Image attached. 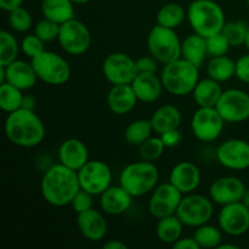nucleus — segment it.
<instances>
[{
  "label": "nucleus",
  "mask_w": 249,
  "mask_h": 249,
  "mask_svg": "<svg viewBox=\"0 0 249 249\" xmlns=\"http://www.w3.org/2000/svg\"><path fill=\"white\" fill-rule=\"evenodd\" d=\"M80 190L78 172L58 162L44 173L40 191L44 201L53 207L71 206L73 197Z\"/></svg>",
  "instance_id": "f257e3e1"
},
{
  "label": "nucleus",
  "mask_w": 249,
  "mask_h": 249,
  "mask_svg": "<svg viewBox=\"0 0 249 249\" xmlns=\"http://www.w3.org/2000/svg\"><path fill=\"white\" fill-rule=\"evenodd\" d=\"M4 131L10 142L22 148L36 147L45 139V125L40 117L26 108L7 114Z\"/></svg>",
  "instance_id": "f03ea898"
},
{
  "label": "nucleus",
  "mask_w": 249,
  "mask_h": 249,
  "mask_svg": "<svg viewBox=\"0 0 249 249\" xmlns=\"http://www.w3.org/2000/svg\"><path fill=\"white\" fill-rule=\"evenodd\" d=\"M186 18L192 31L203 38L220 33L226 23L223 7L213 0H194L186 10Z\"/></svg>",
  "instance_id": "7ed1b4c3"
},
{
  "label": "nucleus",
  "mask_w": 249,
  "mask_h": 249,
  "mask_svg": "<svg viewBox=\"0 0 249 249\" xmlns=\"http://www.w3.org/2000/svg\"><path fill=\"white\" fill-rule=\"evenodd\" d=\"M199 67L180 57L167 63L160 73L165 91L174 96L192 94L199 80Z\"/></svg>",
  "instance_id": "20e7f679"
},
{
  "label": "nucleus",
  "mask_w": 249,
  "mask_h": 249,
  "mask_svg": "<svg viewBox=\"0 0 249 249\" xmlns=\"http://www.w3.org/2000/svg\"><path fill=\"white\" fill-rule=\"evenodd\" d=\"M160 172L153 162L141 160L130 163L122 170L119 184L133 197H142L157 187Z\"/></svg>",
  "instance_id": "39448f33"
},
{
  "label": "nucleus",
  "mask_w": 249,
  "mask_h": 249,
  "mask_svg": "<svg viewBox=\"0 0 249 249\" xmlns=\"http://www.w3.org/2000/svg\"><path fill=\"white\" fill-rule=\"evenodd\" d=\"M147 49L160 63L167 65L181 57V40L175 29L156 24L147 36Z\"/></svg>",
  "instance_id": "423d86ee"
},
{
  "label": "nucleus",
  "mask_w": 249,
  "mask_h": 249,
  "mask_svg": "<svg viewBox=\"0 0 249 249\" xmlns=\"http://www.w3.org/2000/svg\"><path fill=\"white\" fill-rule=\"evenodd\" d=\"M39 80L49 85H63L71 78V66L55 51L44 50L31 60Z\"/></svg>",
  "instance_id": "0eeeda50"
},
{
  "label": "nucleus",
  "mask_w": 249,
  "mask_h": 249,
  "mask_svg": "<svg viewBox=\"0 0 249 249\" xmlns=\"http://www.w3.org/2000/svg\"><path fill=\"white\" fill-rule=\"evenodd\" d=\"M214 202L211 197L198 194L184 195L180 206L177 211L178 218L187 228H198L208 224L214 214Z\"/></svg>",
  "instance_id": "6e6552de"
},
{
  "label": "nucleus",
  "mask_w": 249,
  "mask_h": 249,
  "mask_svg": "<svg viewBox=\"0 0 249 249\" xmlns=\"http://www.w3.org/2000/svg\"><path fill=\"white\" fill-rule=\"evenodd\" d=\"M61 48L68 55H84L91 46V33L84 22L74 18L61 24L57 38Z\"/></svg>",
  "instance_id": "1a4fd4ad"
},
{
  "label": "nucleus",
  "mask_w": 249,
  "mask_h": 249,
  "mask_svg": "<svg viewBox=\"0 0 249 249\" xmlns=\"http://www.w3.org/2000/svg\"><path fill=\"white\" fill-rule=\"evenodd\" d=\"M225 123L215 107H198L191 118V129L197 140L213 142L220 138Z\"/></svg>",
  "instance_id": "9d476101"
},
{
  "label": "nucleus",
  "mask_w": 249,
  "mask_h": 249,
  "mask_svg": "<svg viewBox=\"0 0 249 249\" xmlns=\"http://www.w3.org/2000/svg\"><path fill=\"white\" fill-rule=\"evenodd\" d=\"M136 60L125 53H112L102 62V74L112 85L131 84L138 75Z\"/></svg>",
  "instance_id": "9b49d317"
},
{
  "label": "nucleus",
  "mask_w": 249,
  "mask_h": 249,
  "mask_svg": "<svg viewBox=\"0 0 249 249\" xmlns=\"http://www.w3.org/2000/svg\"><path fill=\"white\" fill-rule=\"evenodd\" d=\"M80 189L94 196H100L112 185L111 168L102 160H90L78 170Z\"/></svg>",
  "instance_id": "f8f14e48"
},
{
  "label": "nucleus",
  "mask_w": 249,
  "mask_h": 249,
  "mask_svg": "<svg viewBox=\"0 0 249 249\" xmlns=\"http://www.w3.org/2000/svg\"><path fill=\"white\" fill-rule=\"evenodd\" d=\"M184 194L174 186L172 182L157 185L151 192L148 201V212L153 218L162 219L177 214Z\"/></svg>",
  "instance_id": "ddd939ff"
},
{
  "label": "nucleus",
  "mask_w": 249,
  "mask_h": 249,
  "mask_svg": "<svg viewBox=\"0 0 249 249\" xmlns=\"http://www.w3.org/2000/svg\"><path fill=\"white\" fill-rule=\"evenodd\" d=\"M215 108L226 123H242L249 119V94L240 89L224 90Z\"/></svg>",
  "instance_id": "4468645a"
},
{
  "label": "nucleus",
  "mask_w": 249,
  "mask_h": 249,
  "mask_svg": "<svg viewBox=\"0 0 249 249\" xmlns=\"http://www.w3.org/2000/svg\"><path fill=\"white\" fill-rule=\"evenodd\" d=\"M219 228L229 236L245 235L249 231V208L242 201L221 207L218 216Z\"/></svg>",
  "instance_id": "2eb2a0df"
},
{
  "label": "nucleus",
  "mask_w": 249,
  "mask_h": 249,
  "mask_svg": "<svg viewBox=\"0 0 249 249\" xmlns=\"http://www.w3.org/2000/svg\"><path fill=\"white\" fill-rule=\"evenodd\" d=\"M216 160L223 167L231 170L249 168V142L242 139L225 140L216 150Z\"/></svg>",
  "instance_id": "dca6fc26"
},
{
  "label": "nucleus",
  "mask_w": 249,
  "mask_h": 249,
  "mask_svg": "<svg viewBox=\"0 0 249 249\" xmlns=\"http://www.w3.org/2000/svg\"><path fill=\"white\" fill-rule=\"evenodd\" d=\"M247 186L237 177H221L212 182L209 187V197L219 206L236 203L242 201Z\"/></svg>",
  "instance_id": "f3484780"
},
{
  "label": "nucleus",
  "mask_w": 249,
  "mask_h": 249,
  "mask_svg": "<svg viewBox=\"0 0 249 249\" xmlns=\"http://www.w3.org/2000/svg\"><path fill=\"white\" fill-rule=\"evenodd\" d=\"M38 79L32 62L15 60L5 67L0 66V84L9 83L21 89L22 91H27L34 88Z\"/></svg>",
  "instance_id": "a211bd4d"
},
{
  "label": "nucleus",
  "mask_w": 249,
  "mask_h": 249,
  "mask_svg": "<svg viewBox=\"0 0 249 249\" xmlns=\"http://www.w3.org/2000/svg\"><path fill=\"white\" fill-rule=\"evenodd\" d=\"M104 214L95 208L77 214V226L83 237L91 242H99L106 237L108 225Z\"/></svg>",
  "instance_id": "6ab92c4d"
},
{
  "label": "nucleus",
  "mask_w": 249,
  "mask_h": 249,
  "mask_svg": "<svg viewBox=\"0 0 249 249\" xmlns=\"http://www.w3.org/2000/svg\"><path fill=\"white\" fill-rule=\"evenodd\" d=\"M201 170L195 163L179 162L173 167L169 174V182L184 195L191 194L201 184Z\"/></svg>",
  "instance_id": "aec40b11"
},
{
  "label": "nucleus",
  "mask_w": 249,
  "mask_h": 249,
  "mask_svg": "<svg viewBox=\"0 0 249 249\" xmlns=\"http://www.w3.org/2000/svg\"><path fill=\"white\" fill-rule=\"evenodd\" d=\"M134 197L122 186H109L100 195V208L107 215H121L131 207Z\"/></svg>",
  "instance_id": "412c9836"
},
{
  "label": "nucleus",
  "mask_w": 249,
  "mask_h": 249,
  "mask_svg": "<svg viewBox=\"0 0 249 249\" xmlns=\"http://www.w3.org/2000/svg\"><path fill=\"white\" fill-rule=\"evenodd\" d=\"M58 160L71 169L78 170L89 162V150L82 140L75 138L67 139L58 147Z\"/></svg>",
  "instance_id": "4be33fe9"
},
{
  "label": "nucleus",
  "mask_w": 249,
  "mask_h": 249,
  "mask_svg": "<svg viewBox=\"0 0 249 249\" xmlns=\"http://www.w3.org/2000/svg\"><path fill=\"white\" fill-rule=\"evenodd\" d=\"M138 101L131 84L112 85L107 94V106L117 116H124L133 111Z\"/></svg>",
  "instance_id": "5701e85b"
},
{
  "label": "nucleus",
  "mask_w": 249,
  "mask_h": 249,
  "mask_svg": "<svg viewBox=\"0 0 249 249\" xmlns=\"http://www.w3.org/2000/svg\"><path fill=\"white\" fill-rule=\"evenodd\" d=\"M131 88L139 101L145 104L157 101L164 89L162 79L160 77H157L156 73H138L131 83Z\"/></svg>",
  "instance_id": "b1692460"
},
{
  "label": "nucleus",
  "mask_w": 249,
  "mask_h": 249,
  "mask_svg": "<svg viewBox=\"0 0 249 249\" xmlns=\"http://www.w3.org/2000/svg\"><path fill=\"white\" fill-rule=\"evenodd\" d=\"M150 119L155 133L160 135L167 131L179 129L182 116L180 109L174 105H163L153 112Z\"/></svg>",
  "instance_id": "393cba45"
},
{
  "label": "nucleus",
  "mask_w": 249,
  "mask_h": 249,
  "mask_svg": "<svg viewBox=\"0 0 249 249\" xmlns=\"http://www.w3.org/2000/svg\"><path fill=\"white\" fill-rule=\"evenodd\" d=\"M223 91L221 83L207 77L198 80L192 96L198 107H215Z\"/></svg>",
  "instance_id": "a878e982"
},
{
  "label": "nucleus",
  "mask_w": 249,
  "mask_h": 249,
  "mask_svg": "<svg viewBox=\"0 0 249 249\" xmlns=\"http://www.w3.org/2000/svg\"><path fill=\"white\" fill-rule=\"evenodd\" d=\"M207 56L208 51H207L206 38L199 34L194 32L181 41V57L191 62L192 65L201 67Z\"/></svg>",
  "instance_id": "bb28decb"
},
{
  "label": "nucleus",
  "mask_w": 249,
  "mask_h": 249,
  "mask_svg": "<svg viewBox=\"0 0 249 249\" xmlns=\"http://www.w3.org/2000/svg\"><path fill=\"white\" fill-rule=\"evenodd\" d=\"M74 5L72 0H43L41 12L45 18L62 24L74 18Z\"/></svg>",
  "instance_id": "cd10ccee"
},
{
  "label": "nucleus",
  "mask_w": 249,
  "mask_h": 249,
  "mask_svg": "<svg viewBox=\"0 0 249 249\" xmlns=\"http://www.w3.org/2000/svg\"><path fill=\"white\" fill-rule=\"evenodd\" d=\"M184 226L185 225L178 218L177 214H173V215L158 219L157 226H156V235L160 242L173 246L180 237H182Z\"/></svg>",
  "instance_id": "c85d7f7f"
},
{
  "label": "nucleus",
  "mask_w": 249,
  "mask_h": 249,
  "mask_svg": "<svg viewBox=\"0 0 249 249\" xmlns=\"http://www.w3.org/2000/svg\"><path fill=\"white\" fill-rule=\"evenodd\" d=\"M207 74L219 83H224L236 77V61L228 55L212 57L207 65Z\"/></svg>",
  "instance_id": "c756f323"
},
{
  "label": "nucleus",
  "mask_w": 249,
  "mask_h": 249,
  "mask_svg": "<svg viewBox=\"0 0 249 249\" xmlns=\"http://www.w3.org/2000/svg\"><path fill=\"white\" fill-rule=\"evenodd\" d=\"M186 18V10L179 2L164 4L157 12V24L167 28L177 29Z\"/></svg>",
  "instance_id": "7c9ffc66"
},
{
  "label": "nucleus",
  "mask_w": 249,
  "mask_h": 249,
  "mask_svg": "<svg viewBox=\"0 0 249 249\" xmlns=\"http://www.w3.org/2000/svg\"><path fill=\"white\" fill-rule=\"evenodd\" d=\"M152 133H155V130H153L151 119L140 118L133 121L126 126L124 131V139L129 145L139 147L143 141L152 136Z\"/></svg>",
  "instance_id": "2f4dec72"
},
{
  "label": "nucleus",
  "mask_w": 249,
  "mask_h": 249,
  "mask_svg": "<svg viewBox=\"0 0 249 249\" xmlns=\"http://www.w3.org/2000/svg\"><path fill=\"white\" fill-rule=\"evenodd\" d=\"M23 97V91L18 88L9 83H2L0 85V108L6 113H11L22 108Z\"/></svg>",
  "instance_id": "473e14b6"
},
{
  "label": "nucleus",
  "mask_w": 249,
  "mask_h": 249,
  "mask_svg": "<svg viewBox=\"0 0 249 249\" xmlns=\"http://www.w3.org/2000/svg\"><path fill=\"white\" fill-rule=\"evenodd\" d=\"M223 233L220 228L208 223L195 229L194 238L199 248H218L223 243Z\"/></svg>",
  "instance_id": "72a5a7b5"
},
{
  "label": "nucleus",
  "mask_w": 249,
  "mask_h": 249,
  "mask_svg": "<svg viewBox=\"0 0 249 249\" xmlns=\"http://www.w3.org/2000/svg\"><path fill=\"white\" fill-rule=\"evenodd\" d=\"M21 50V44H18L16 36L9 31L0 32V66H7L17 60Z\"/></svg>",
  "instance_id": "f704fd0d"
},
{
  "label": "nucleus",
  "mask_w": 249,
  "mask_h": 249,
  "mask_svg": "<svg viewBox=\"0 0 249 249\" xmlns=\"http://www.w3.org/2000/svg\"><path fill=\"white\" fill-rule=\"evenodd\" d=\"M249 24L245 21H230L224 24L221 33L225 36L228 41L233 48L245 45L247 39Z\"/></svg>",
  "instance_id": "c9c22d12"
},
{
  "label": "nucleus",
  "mask_w": 249,
  "mask_h": 249,
  "mask_svg": "<svg viewBox=\"0 0 249 249\" xmlns=\"http://www.w3.org/2000/svg\"><path fill=\"white\" fill-rule=\"evenodd\" d=\"M165 148L167 147L163 143L160 135L151 136L139 146V155H140L141 160H148V162H156L158 158L162 157Z\"/></svg>",
  "instance_id": "e433bc0d"
},
{
  "label": "nucleus",
  "mask_w": 249,
  "mask_h": 249,
  "mask_svg": "<svg viewBox=\"0 0 249 249\" xmlns=\"http://www.w3.org/2000/svg\"><path fill=\"white\" fill-rule=\"evenodd\" d=\"M9 24L17 33H27L33 26L32 15L26 7L21 6L9 12Z\"/></svg>",
  "instance_id": "4c0bfd02"
},
{
  "label": "nucleus",
  "mask_w": 249,
  "mask_h": 249,
  "mask_svg": "<svg viewBox=\"0 0 249 249\" xmlns=\"http://www.w3.org/2000/svg\"><path fill=\"white\" fill-rule=\"evenodd\" d=\"M60 27L61 24L44 17L43 19L36 22L33 28V33L38 36L44 43H50V41L56 40L58 38Z\"/></svg>",
  "instance_id": "58836bf2"
},
{
  "label": "nucleus",
  "mask_w": 249,
  "mask_h": 249,
  "mask_svg": "<svg viewBox=\"0 0 249 249\" xmlns=\"http://www.w3.org/2000/svg\"><path fill=\"white\" fill-rule=\"evenodd\" d=\"M21 51L28 58H34L45 50V43L34 33L27 34L21 40Z\"/></svg>",
  "instance_id": "ea45409f"
},
{
  "label": "nucleus",
  "mask_w": 249,
  "mask_h": 249,
  "mask_svg": "<svg viewBox=\"0 0 249 249\" xmlns=\"http://www.w3.org/2000/svg\"><path fill=\"white\" fill-rule=\"evenodd\" d=\"M207 43V51H208V55L211 57H215V56H223L226 55L229 51V49L231 48L230 43L228 41V39L225 38L223 33H216L214 36H208L206 38Z\"/></svg>",
  "instance_id": "a19ab883"
},
{
  "label": "nucleus",
  "mask_w": 249,
  "mask_h": 249,
  "mask_svg": "<svg viewBox=\"0 0 249 249\" xmlns=\"http://www.w3.org/2000/svg\"><path fill=\"white\" fill-rule=\"evenodd\" d=\"M92 206H94V195L89 194V192L82 189L75 194L72 202H71V207L77 214L94 208Z\"/></svg>",
  "instance_id": "79ce46f5"
},
{
  "label": "nucleus",
  "mask_w": 249,
  "mask_h": 249,
  "mask_svg": "<svg viewBox=\"0 0 249 249\" xmlns=\"http://www.w3.org/2000/svg\"><path fill=\"white\" fill-rule=\"evenodd\" d=\"M158 63L160 62L152 55L142 56L136 60V68H138L139 73H156Z\"/></svg>",
  "instance_id": "37998d69"
},
{
  "label": "nucleus",
  "mask_w": 249,
  "mask_h": 249,
  "mask_svg": "<svg viewBox=\"0 0 249 249\" xmlns=\"http://www.w3.org/2000/svg\"><path fill=\"white\" fill-rule=\"evenodd\" d=\"M236 77L241 82L249 84V53L236 60Z\"/></svg>",
  "instance_id": "c03bdc74"
},
{
  "label": "nucleus",
  "mask_w": 249,
  "mask_h": 249,
  "mask_svg": "<svg viewBox=\"0 0 249 249\" xmlns=\"http://www.w3.org/2000/svg\"><path fill=\"white\" fill-rule=\"evenodd\" d=\"M160 136L163 143H164L165 147H167V148L175 147V146L179 145L180 141H181V134H180L179 129L167 131V133L160 134Z\"/></svg>",
  "instance_id": "a18cd8bd"
},
{
  "label": "nucleus",
  "mask_w": 249,
  "mask_h": 249,
  "mask_svg": "<svg viewBox=\"0 0 249 249\" xmlns=\"http://www.w3.org/2000/svg\"><path fill=\"white\" fill-rule=\"evenodd\" d=\"M173 248L175 249H199L198 243L192 237H180L177 242L173 245Z\"/></svg>",
  "instance_id": "49530a36"
},
{
  "label": "nucleus",
  "mask_w": 249,
  "mask_h": 249,
  "mask_svg": "<svg viewBox=\"0 0 249 249\" xmlns=\"http://www.w3.org/2000/svg\"><path fill=\"white\" fill-rule=\"evenodd\" d=\"M24 0H0V9L5 12H10L12 10L21 7Z\"/></svg>",
  "instance_id": "de8ad7c7"
},
{
  "label": "nucleus",
  "mask_w": 249,
  "mask_h": 249,
  "mask_svg": "<svg viewBox=\"0 0 249 249\" xmlns=\"http://www.w3.org/2000/svg\"><path fill=\"white\" fill-rule=\"evenodd\" d=\"M22 108L31 109V111H36V100L33 95H24L23 104H22Z\"/></svg>",
  "instance_id": "09e8293b"
},
{
  "label": "nucleus",
  "mask_w": 249,
  "mask_h": 249,
  "mask_svg": "<svg viewBox=\"0 0 249 249\" xmlns=\"http://www.w3.org/2000/svg\"><path fill=\"white\" fill-rule=\"evenodd\" d=\"M105 249H128L126 243L122 242L121 240H111L104 245Z\"/></svg>",
  "instance_id": "8fccbe9b"
},
{
  "label": "nucleus",
  "mask_w": 249,
  "mask_h": 249,
  "mask_svg": "<svg viewBox=\"0 0 249 249\" xmlns=\"http://www.w3.org/2000/svg\"><path fill=\"white\" fill-rule=\"evenodd\" d=\"M242 202L245 203L246 207H248L249 208V187H247V190H246L245 196H243V198H242Z\"/></svg>",
  "instance_id": "3c124183"
},
{
  "label": "nucleus",
  "mask_w": 249,
  "mask_h": 249,
  "mask_svg": "<svg viewBox=\"0 0 249 249\" xmlns=\"http://www.w3.org/2000/svg\"><path fill=\"white\" fill-rule=\"evenodd\" d=\"M238 247L236 245H225V243H221L219 246L218 249H237Z\"/></svg>",
  "instance_id": "603ef678"
},
{
  "label": "nucleus",
  "mask_w": 249,
  "mask_h": 249,
  "mask_svg": "<svg viewBox=\"0 0 249 249\" xmlns=\"http://www.w3.org/2000/svg\"><path fill=\"white\" fill-rule=\"evenodd\" d=\"M74 4H78V5H83V4H87V2L91 1V0H72Z\"/></svg>",
  "instance_id": "864d4df0"
},
{
  "label": "nucleus",
  "mask_w": 249,
  "mask_h": 249,
  "mask_svg": "<svg viewBox=\"0 0 249 249\" xmlns=\"http://www.w3.org/2000/svg\"><path fill=\"white\" fill-rule=\"evenodd\" d=\"M246 46H247V49L249 50V26H248V33H247V39H246Z\"/></svg>",
  "instance_id": "5fc2aeb1"
},
{
  "label": "nucleus",
  "mask_w": 249,
  "mask_h": 249,
  "mask_svg": "<svg viewBox=\"0 0 249 249\" xmlns=\"http://www.w3.org/2000/svg\"><path fill=\"white\" fill-rule=\"evenodd\" d=\"M246 2H247V5L249 6V0H246Z\"/></svg>",
  "instance_id": "6e6d98bb"
}]
</instances>
